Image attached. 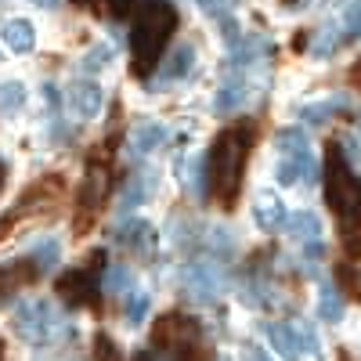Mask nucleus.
Listing matches in <instances>:
<instances>
[{
    "label": "nucleus",
    "mask_w": 361,
    "mask_h": 361,
    "mask_svg": "<svg viewBox=\"0 0 361 361\" xmlns=\"http://www.w3.org/2000/svg\"><path fill=\"white\" fill-rule=\"evenodd\" d=\"M192 66H195V47H192V44H177V47L170 51V58L159 66V80H163V83L185 80V76L192 73Z\"/></svg>",
    "instance_id": "19"
},
{
    "label": "nucleus",
    "mask_w": 361,
    "mask_h": 361,
    "mask_svg": "<svg viewBox=\"0 0 361 361\" xmlns=\"http://www.w3.org/2000/svg\"><path fill=\"white\" fill-rule=\"evenodd\" d=\"M33 279H40L37 275V267H33V260H11V264H0V304H8V296H15L18 289H25Z\"/></svg>",
    "instance_id": "13"
},
{
    "label": "nucleus",
    "mask_w": 361,
    "mask_h": 361,
    "mask_svg": "<svg viewBox=\"0 0 361 361\" xmlns=\"http://www.w3.org/2000/svg\"><path fill=\"white\" fill-rule=\"evenodd\" d=\"M29 260H33V267H37V275H51V271L62 264V243L58 238H37L33 246H29Z\"/></svg>",
    "instance_id": "20"
},
{
    "label": "nucleus",
    "mask_w": 361,
    "mask_h": 361,
    "mask_svg": "<svg viewBox=\"0 0 361 361\" xmlns=\"http://www.w3.org/2000/svg\"><path fill=\"white\" fill-rule=\"evenodd\" d=\"M209 250H214V257H231L235 250V238L228 228H217V231H209Z\"/></svg>",
    "instance_id": "34"
},
{
    "label": "nucleus",
    "mask_w": 361,
    "mask_h": 361,
    "mask_svg": "<svg viewBox=\"0 0 361 361\" xmlns=\"http://www.w3.org/2000/svg\"><path fill=\"white\" fill-rule=\"evenodd\" d=\"M116 246H123L130 257H148L156 250V228L148 224V221H127V224H119L116 228Z\"/></svg>",
    "instance_id": "10"
},
{
    "label": "nucleus",
    "mask_w": 361,
    "mask_h": 361,
    "mask_svg": "<svg viewBox=\"0 0 361 361\" xmlns=\"http://www.w3.org/2000/svg\"><path fill=\"white\" fill-rule=\"evenodd\" d=\"M180 185H185L192 195H206L209 192V159L206 156H188V159H180Z\"/></svg>",
    "instance_id": "16"
},
{
    "label": "nucleus",
    "mask_w": 361,
    "mask_h": 361,
    "mask_svg": "<svg viewBox=\"0 0 361 361\" xmlns=\"http://www.w3.org/2000/svg\"><path fill=\"white\" fill-rule=\"evenodd\" d=\"M148 311H152V296L148 293H130V300H127V307H123V318H127V329H137L145 318H148Z\"/></svg>",
    "instance_id": "27"
},
{
    "label": "nucleus",
    "mask_w": 361,
    "mask_h": 361,
    "mask_svg": "<svg viewBox=\"0 0 361 361\" xmlns=\"http://www.w3.org/2000/svg\"><path fill=\"white\" fill-rule=\"evenodd\" d=\"M199 340V325L185 314H163L152 329V343L159 350H185Z\"/></svg>",
    "instance_id": "7"
},
{
    "label": "nucleus",
    "mask_w": 361,
    "mask_h": 361,
    "mask_svg": "<svg viewBox=\"0 0 361 361\" xmlns=\"http://www.w3.org/2000/svg\"><path fill=\"white\" fill-rule=\"evenodd\" d=\"M250 361H271V357H267L264 350H250Z\"/></svg>",
    "instance_id": "40"
},
{
    "label": "nucleus",
    "mask_w": 361,
    "mask_h": 361,
    "mask_svg": "<svg viewBox=\"0 0 361 361\" xmlns=\"http://www.w3.org/2000/svg\"><path fill=\"white\" fill-rule=\"evenodd\" d=\"M325 199L333 206V214L340 217L343 231H361V177H354L350 159L343 156L340 141L329 145L325 159Z\"/></svg>",
    "instance_id": "3"
},
{
    "label": "nucleus",
    "mask_w": 361,
    "mask_h": 361,
    "mask_svg": "<svg viewBox=\"0 0 361 361\" xmlns=\"http://www.w3.org/2000/svg\"><path fill=\"white\" fill-rule=\"evenodd\" d=\"M347 109V94H336V98H325V102H318V105H304L300 109V119L304 123H311V127H318V123H329L336 112H343Z\"/></svg>",
    "instance_id": "24"
},
{
    "label": "nucleus",
    "mask_w": 361,
    "mask_h": 361,
    "mask_svg": "<svg viewBox=\"0 0 361 361\" xmlns=\"http://www.w3.org/2000/svg\"><path fill=\"white\" fill-rule=\"evenodd\" d=\"M221 29H224V40H228V44H238V40H243V33H238V25H235L228 15L221 18Z\"/></svg>",
    "instance_id": "35"
},
{
    "label": "nucleus",
    "mask_w": 361,
    "mask_h": 361,
    "mask_svg": "<svg viewBox=\"0 0 361 361\" xmlns=\"http://www.w3.org/2000/svg\"><path fill=\"white\" fill-rule=\"evenodd\" d=\"M340 44H347V40H343V25H340V29H336V25H325L322 33L314 37V44H311V54H314V58H329V54H336Z\"/></svg>",
    "instance_id": "26"
},
{
    "label": "nucleus",
    "mask_w": 361,
    "mask_h": 361,
    "mask_svg": "<svg viewBox=\"0 0 361 361\" xmlns=\"http://www.w3.org/2000/svg\"><path fill=\"white\" fill-rule=\"evenodd\" d=\"M286 231L304 246V243H314V238L322 235V221H318V214H311V209H300V214H293L286 221Z\"/></svg>",
    "instance_id": "23"
},
{
    "label": "nucleus",
    "mask_w": 361,
    "mask_h": 361,
    "mask_svg": "<svg viewBox=\"0 0 361 361\" xmlns=\"http://www.w3.org/2000/svg\"><path fill=\"white\" fill-rule=\"evenodd\" d=\"M130 361H156V354H152V350H137Z\"/></svg>",
    "instance_id": "37"
},
{
    "label": "nucleus",
    "mask_w": 361,
    "mask_h": 361,
    "mask_svg": "<svg viewBox=\"0 0 361 361\" xmlns=\"http://www.w3.org/2000/svg\"><path fill=\"white\" fill-rule=\"evenodd\" d=\"M166 141V127L163 123H156V119H152V123H141L134 134H130V163H137V159H145L148 152H156V148Z\"/></svg>",
    "instance_id": "15"
},
{
    "label": "nucleus",
    "mask_w": 361,
    "mask_h": 361,
    "mask_svg": "<svg viewBox=\"0 0 361 361\" xmlns=\"http://www.w3.org/2000/svg\"><path fill=\"white\" fill-rule=\"evenodd\" d=\"M275 180L279 185H314L318 180V163L311 159V152H296V156H282L275 166Z\"/></svg>",
    "instance_id": "12"
},
{
    "label": "nucleus",
    "mask_w": 361,
    "mask_h": 361,
    "mask_svg": "<svg viewBox=\"0 0 361 361\" xmlns=\"http://www.w3.org/2000/svg\"><path fill=\"white\" fill-rule=\"evenodd\" d=\"M293 47H296V51H304V47H307V37H300V33H296V37H293Z\"/></svg>",
    "instance_id": "38"
},
{
    "label": "nucleus",
    "mask_w": 361,
    "mask_h": 361,
    "mask_svg": "<svg viewBox=\"0 0 361 361\" xmlns=\"http://www.w3.org/2000/svg\"><path fill=\"white\" fill-rule=\"evenodd\" d=\"M130 286V267L127 264H112L109 275H105V293H119Z\"/></svg>",
    "instance_id": "31"
},
{
    "label": "nucleus",
    "mask_w": 361,
    "mask_h": 361,
    "mask_svg": "<svg viewBox=\"0 0 361 361\" xmlns=\"http://www.w3.org/2000/svg\"><path fill=\"white\" fill-rule=\"evenodd\" d=\"M275 148L282 156H296V152H307V134L300 127H286L275 134Z\"/></svg>",
    "instance_id": "28"
},
{
    "label": "nucleus",
    "mask_w": 361,
    "mask_h": 361,
    "mask_svg": "<svg viewBox=\"0 0 361 361\" xmlns=\"http://www.w3.org/2000/svg\"><path fill=\"white\" fill-rule=\"evenodd\" d=\"M267 343L271 350H279L286 361H300L304 354H318V336H314V329L311 325H289V322H271L267 329Z\"/></svg>",
    "instance_id": "5"
},
{
    "label": "nucleus",
    "mask_w": 361,
    "mask_h": 361,
    "mask_svg": "<svg viewBox=\"0 0 361 361\" xmlns=\"http://www.w3.org/2000/svg\"><path fill=\"white\" fill-rule=\"evenodd\" d=\"M4 44L15 51V54H29L37 44V29L29 18H8L4 22Z\"/></svg>",
    "instance_id": "21"
},
{
    "label": "nucleus",
    "mask_w": 361,
    "mask_h": 361,
    "mask_svg": "<svg viewBox=\"0 0 361 361\" xmlns=\"http://www.w3.org/2000/svg\"><path fill=\"white\" fill-rule=\"evenodd\" d=\"M180 286H185V293L195 300V304H214V300L221 296V289H224V279H221L217 264H202V260H195V264L185 267V275H180Z\"/></svg>",
    "instance_id": "6"
},
{
    "label": "nucleus",
    "mask_w": 361,
    "mask_h": 361,
    "mask_svg": "<svg viewBox=\"0 0 361 361\" xmlns=\"http://www.w3.org/2000/svg\"><path fill=\"white\" fill-rule=\"evenodd\" d=\"M173 29H177V11L166 0H141V8L134 15V29H130V54H134L137 76H148L156 69Z\"/></svg>",
    "instance_id": "1"
},
{
    "label": "nucleus",
    "mask_w": 361,
    "mask_h": 361,
    "mask_svg": "<svg viewBox=\"0 0 361 361\" xmlns=\"http://www.w3.org/2000/svg\"><path fill=\"white\" fill-rule=\"evenodd\" d=\"M253 217H257L260 231H267V235H275V231L286 228V221H289L286 202H282L279 195H271V192H260V195H257V202H253Z\"/></svg>",
    "instance_id": "14"
},
{
    "label": "nucleus",
    "mask_w": 361,
    "mask_h": 361,
    "mask_svg": "<svg viewBox=\"0 0 361 361\" xmlns=\"http://www.w3.org/2000/svg\"><path fill=\"white\" fill-rule=\"evenodd\" d=\"M25 105V83L22 80H4L0 83V112H15V109H22Z\"/></svg>",
    "instance_id": "29"
},
{
    "label": "nucleus",
    "mask_w": 361,
    "mask_h": 361,
    "mask_svg": "<svg viewBox=\"0 0 361 361\" xmlns=\"http://www.w3.org/2000/svg\"><path fill=\"white\" fill-rule=\"evenodd\" d=\"M109 170L105 166H87V177H83V188H80V214H76V231L83 235L90 228V217L98 214L102 199L109 195Z\"/></svg>",
    "instance_id": "8"
},
{
    "label": "nucleus",
    "mask_w": 361,
    "mask_h": 361,
    "mask_svg": "<svg viewBox=\"0 0 361 361\" xmlns=\"http://www.w3.org/2000/svg\"><path fill=\"white\" fill-rule=\"evenodd\" d=\"M37 4H40V8H47V11H54L58 4H62V0H37Z\"/></svg>",
    "instance_id": "39"
},
{
    "label": "nucleus",
    "mask_w": 361,
    "mask_h": 361,
    "mask_svg": "<svg viewBox=\"0 0 361 361\" xmlns=\"http://www.w3.org/2000/svg\"><path fill=\"white\" fill-rule=\"evenodd\" d=\"M102 102H105V94H102V87H98L94 80H76V83H69V90H66V105H69L80 119H94V116L102 112Z\"/></svg>",
    "instance_id": "11"
},
{
    "label": "nucleus",
    "mask_w": 361,
    "mask_h": 361,
    "mask_svg": "<svg viewBox=\"0 0 361 361\" xmlns=\"http://www.w3.org/2000/svg\"><path fill=\"white\" fill-rule=\"evenodd\" d=\"M94 361H123V354H119L112 336H105V333L94 336Z\"/></svg>",
    "instance_id": "32"
},
{
    "label": "nucleus",
    "mask_w": 361,
    "mask_h": 361,
    "mask_svg": "<svg viewBox=\"0 0 361 361\" xmlns=\"http://www.w3.org/2000/svg\"><path fill=\"white\" fill-rule=\"evenodd\" d=\"M350 76H354V83H357V87H361V62H357V66H354V73H350Z\"/></svg>",
    "instance_id": "42"
},
{
    "label": "nucleus",
    "mask_w": 361,
    "mask_h": 361,
    "mask_svg": "<svg viewBox=\"0 0 361 361\" xmlns=\"http://www.w3.org/2000/svg\"><path fill=\"white\" fill-rule=\"evenodd\" d=\"M246 98H250V83L243 76H228L214 94V109L217 112H238L246 105Z\"/></svg>",
    "instance_id": "18"
},
{
    "label": "nucleus",
    "mask_w": 361,
    "mask_h": 361,
    "mask_svg": "<svg viewBox=\"0 0 361 361\" xmlns=\"http://www.w3.org/2000/svg\"><path fill=\"white\" fill-rule=\"evenodd\" d=\"M250 141L253 134L246 130H224L214 148H209V192H214V199L231 209L235 199H238V185H243V166H246V156H250Z\"/></svg>",
    "instance_id": "2"
},
{
    "label": "nucleus",
    "mask_w": 361,
    "mask_h": 361,
    "mask_svg": "<svg viewBox=\"0 0 361 361\" xmlns=\"http://www.w3.org/2000/svg\"><path fill=\"white\" fill-rule=\"evenodd\" d=\"M333 282L340 286V293H343L347 300H361V271H357L350 260H340V264L333 267Z\"/></svg>",
    "instance_id": "25"
},
{
    "label": "nucleus",
    "mask_w": 361,
    "mask_h": 361,
    "mask_svg": "<svg viewBox=\"0 0 361 361\" xmlns=\"http://www.w3.org/2000/svg\"><path fill=\"white\" fill-rule=\"evenodd\" d=\"M109 62H112V47L109 44H98V47H90L83 54V73H102Z\"/></svg>",
    "instance_id": "30"
},
{
    "label": "nucleus",
    "mask_w": 361,
    "mask_h": 361,
    "mask_svg": "<svg viewBox=\"0 0 361 361\" xmlns=\"http://www.w3.org/2000/svg\"><path fill=\"white\" fill-rule=\"evenodd\" d=\"M343 40H361V0H354L343 15Z\"/></svg>",
    "instance_id": "33"
},
{
    "label": "nucleus",
    "mask_w": 361,
    "mask_h": 361,
    "mask_svg": "<svg viewBox=\"0 0 361 361\" xmlns=\"http://www.w3.org/2000/svg\"><path fill=\"white\" fill-rule=\"evenodd\" d=\"M11 325L25 343H47L54 336V329H58L54 304L51 300H29V304H18L15 314H11Z\"/></svg>",
    "instance_id": "4"
},
{
    "label": "nucleus",
    "mask_w": 361,
    "mask_h": 361,
    "mask_svg": "<svg viewBox=\"0 0 361 361\" xmlns=\"http://www.w3.org/2000/svg\"><path fill=\"white\" fill-rule=\"evenodd\" d=\"M156 192V180L148 177V173H137V177H127V185H123V192H119V217H127V214H134V209Z\"/></svg>",
    "instance_id": "17"
},
{
    "label": "nucleus",
    "mask_w": 361,
    "mask_h": 361,
    "mask_svg": "<svg viewBox=\"0 0 361 361\" xmlns=\"http://www.w3.org/2000/svg\"><path fill=\"white\" fill-rule=\"evenodd\" d=\"M58 296H62L69 307H90L98 300V279H94V271H90L87 264L83 267H73L69 275L58 279Z\"/></svg>",
    "instance_id": "9"
},
{
    "label": "nucleus",
    "mask_w": 361,
    "mask_h": 361,
    "mask_svg": "<svg viewBox=\"0 0 361 361\" xmlns=\"http://www.w3.org/2000/svg\"><path fill=\"white\" fill-rule=\"evenodd\" d=\"M4 180H8V166H4V159H0V188H4Z\"/></svg>",
    "instance_id": "41"
},
{
    "label": "nucleus",
    "mask_w": 361,
    "mask_h": 361,
    "mask_svg": "<svg viewBox=\"0 0 361 361\" xmlns=\"http://www.w3.org/2000/svg\"><path fill=\"white\" fill-rule=\"evenodd\" d=\"M343 311H347V296L340 293V286H322V293H318V314H322V322L336 325V322H343Z\"/></svg>",
    "instance_id": "22"
},
{
    "label": "nucleus",
    "mask_w": 361,
    "mask_h": 361,
    "mask_svg": "<svg viewBox=\"0 0 361 361\" xmlns=\"http://www.w3.org/2000/svg\"><path fill=\"white\" fill-rule=\"evenodd\" d=\"M340 148H343V156H347L350 163H354V159H361V145H357L354 137H343V141H340Z\"/></svg>",
    "instance_id": "36"
}]
</instances>
